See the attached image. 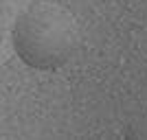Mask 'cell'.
I'll return each mask as SVG.
<instances>
[{"instance_id": "7a4b0ae2", "label": "cell", "mask_w": 147, "mask_h": 140, "mask_svg": "<svg viewBox=\"0 0 147 140\" xmlns=\"http://www.w3.org/2000/svg\"><path fill=\"white\" fill-rule=\"evenodd\" d=\"M125 136L127 138H147V114L136 118L127 129H125Z\"/></svg>"}, {"instance_id": "6da1fadb", "label": "cell", "mask_w": 147, "mask_h": 140, "mask_svg": "<svg viewBox=\"0 0 147 140\" xmlns=\"http://www.w3.org/2000/svg\"><path fill=\"white\" fill-rule=\"evenodd\" d=\"M13 50L29 68L57 70L79 48V24L73 11L59 2L37 0L16 18Z\"/></svg>"}]
</instances>
